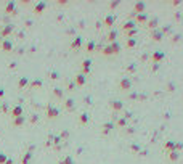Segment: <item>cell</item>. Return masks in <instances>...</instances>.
<instances>
[{
    "label": "cell",
    "mask_w": 183,
    "mask_h": 164,
    "mask_svg": "<svg viewBox=\"0 0 183 164\" xmlns=\"http://www.w3.org/2000/svg\"><path fill=\"white\" fill-rule=\"evenodd\" d=\"M132 85H133V81H132V77H129V76L122 77L121 81H119V84H117L119 90H122V92H129L132 89Z\"/></svg>",
    "instance_id": "6da1fadb"
},
{
    "label": "cell",
    "mask_w": 183,
    "mask_h": 164,
    "mask_svg": "<svg viewBox=\"0 0 183 164\" xmlns=\"http://www.w3.org/2000/svg\"><path fill=\"white\" fill-rule=\"evenodd\" d=\"M45 114H47L48 119H56L58 116H60V110H58L56 106H53L52 103H48L47 108H45Z\"/></svg>",
    "instance_id": "7a4b0ae2"
},
{
    "label": "cell",
    "mask_w": 183,
    "mask_h": 164,
    "mask_svg": "<svg viewBox=\"0 0 183 164\" xmlns=\"http://www.w3.org/2000/svg\"><path fill=\"white\" fill-rule=\"evenodd\" d=\"M162 60H166V52H162V50H154V52L151 53V63L161 65Z\"/></svg>",
    "instance_id": "3957f363"
},
{
    "label": "cell",
    "mask_w": 183,
    "mask_h": 164,
    "mask_svg": "<svg viewBox=\"0 0 183 164\" xmlns=\"http://www.w3.org/2000/svg\"><path fill=\"white\" fill-rule=\"evenodd\" d=\"M103 24L106 26V28L113 29V26L116 24V16H114V13H108L105 16V19H103Z\"/></svg>",
    "instance_id": "277c9868"
},
{
    "label": "cell",
    "mask_w": 183,
    "mask_h": 164,
    "mask_svg": "<svg viewBox=\"0 0 183 164\" xmlns=\"http://www.w3.org/2000/svg\"><path fill=\"white\" fill-rule=\"evenodd\" d=\"M114 127H116L114 121H108V122H105L101 126V134L103 135H108V134H111V132L114 130Z\"/></svg>",
    "instance_id": "5b68a950"
},
{
    "label": "cell",
    "mask_w": 183,
    "mask_h": 164,
    "mask_svg": "<svg viewBox=\"0 0 183 164\" xmlns=\"http://www.w3.org/2000/svg\"><path fill=\"white\" fill-rule=\"evenodd\" d=\"M15 31V26L13 24H7V26H3V28L0 29V37L2 39H8V36Z\"/></svg>",
    "instance_id": "8992f818"
},
{
    "label": "cell",
    "mask_w": 183,
    "mask_h": 164,
    "mask_svg": "<svg viewBox=\"0 0 183 164\" xmlns=\"http://www.w3.org/2000/svg\"><path fill=\"white\" fill-rule=\"evenodd\" d=\"M0 48H2V52H11L13 50L11 39H2V42H0Z\"/></svg>",
    "instance_id": "52a82bcc"
},
{
    "label": "cell",
    "mask_w": 183,
    "mask_h": 164,
    "mask_svg": "<svg viewBox=\"0 0 183 164\" xmlns=\"http://www.w3.org/2000/svg\"><path fill=\"white\" fill-rule=\"evenodd\" d=\"M133 13H137V15H140V13H145L146 11V3L145 2H141V0H138V2H135L133 5V10H132Z\"/></svg>",
    "instance_id": "ba28073f"
},
{
    "label": "cell",
    "mask_w": 183,
    "mask_h": 164,
    "mask_svg": "<svg viewBox=\"0 0 183 164\" xmlns=\"http://www.w3.org/2000/svg\"><path fill=\"white\" fill-rule=\"evenodd\" d=\"M5 13L7 15H16V3H15V0H10V2H7V5H5Z\"/></svg>",
    "instance_id": "9c48e42d"
},
{
    "label": "cell",
    "mask_w": 183,
    "mask_h": 164,
    "mask_svg": "<svg viewBox=\"0 0 183 164\" xmlns=\"http://www.w3.org/2000/svg\"><path fill=\"white\" fill-rule=\"evenodd\" d=\"M10 114H11V119L13 118H18V116H24V110L21 105H15V106L10 110Z\"/></svg>",
    "instance_id": "30bf717a"
},
{
    "label": "cell",
    "mask_w": 183,
    "mask_h": 164,
    "mask_svg": "<svg viewBox=\"0 0 183 164\" xmlns=\"http://www.w3.org/2000/svg\"><path fill=\"white\" fill-rule=\"evenodd\" d=\"M109 108L114 111V113H119V111L124 110V103L119 101V100H111V101H109Z\"/></svg>",
    "instance_id": "8fae6325"
},
{
    "label": "cell",
    "mask_w": 183,
    "mask_h": 164,
    "mask_svg": "<svg viewBox=\"0 0 183 164\" xmlns=\"http://www.w3.org/2000/svg\"><path fill=\"white\" fill-rule=\"evenodd\" d=\"M80 69H82V74H88L90 71H92V60H88V58H85L84 61H82V65H80Z\"/></svg>",
    "instance_id": "7c38bea8"
},
{
    "label": "cell",
    "mask_w": 183,
    "mask_h": 164,
    "mask_svg": "<svg viewBox=\"0 0 183 164\" xmlns=\"http://www.w3.org/2000/svg\"><path fill=\"white\" fill-rule=\"evenodd\" d=\"M146 26H148V29H149V31H156V29H159V18L158 16L149 18V19H148V23H146Z\"/></svg>",
    "instance_id": "4fadbf2b"
},
{
    "label": "cell",
    "mask_w": 183,
    "mask_h": 164,
    "mask_svg": "<svg viewBox=\"0 0 183 164\" xmlns=\"http://www.w3.org/2000/svg\"><path fill=\"white\" fill-rule=\"evenodd\" d=\"M122 29H124V32H127V31H132V29H137V23H135L133 19H127V21H124Z\"/></svg>",
    "instance_id": "5bb4252c"
},
{
    "label": "cell",
    "mask_w": 183,
    "mask_h": 164,
    "mask_svg": "<svg viewBox=\"0 0 183 164\" xmlns=\"http://www.w3.org/2000/svg\"><path fill=\"white\" fill-rule=\"evenodd\" d=\"M82 44H84V39H82L80 36L74 37L72 42H71V48H72V50H79V48L82 47Z\"/></svg>",
    "instance_id": "9a60e30c"
},
{
    "label": "cell",
    "mask_w": 183,
    "mask_h": 164,
    "mask_svg": "<svg viewBox=\"0 0 183 164\" xmlns=\"http://www.w3.org/2000/svg\"><path fill=\"white\" fill-rule=\"evenodd\" d=\"M85 82H87V76L85 74H77L76 77H74V84L76 85H79V87H82V85H85Z\"/></svg>",
    "instance_id": "2e32d148"
},
{
    "label": "cell",
    "mask_w": 183,
    "mask_h": 164,
    "mask_svg": "<svg viewBox=\"0 0 183 164\" xmlns=\"http://www.w3.org/2000/svg\"><path fill=\"white\" fill-rule=\"evenodd\" d=\"M116 39H117V31L113 28V29L108 31V34H106V40L109 42V44H113V42H116Z\"/></svg>",
    "instance_id": "e0dca14e"
},
{
    "label": "cell",
    "mask_w": 183,
    "mask_h": 164,
    "mask_svg": "<svg viewBox=\"0 0 183 164\" xmlns=\"http://www.w3.org/2000/svg\"><path fill=\"white\" fill-rule=\"evenodd\" d=\"M45 8H47V2H37V3L34 5V13H36V15H40V13H44Z\"/></svg>",
    "instance_id": "ac0fdd59"
},
{
    "label": "cell",
    "mask_w": 183,
    "mask_h": 164,
    "mask_svg": "<svg viewBox=\"0 0 183 164\" xmlns=\"http://www.w3.org/2000/svg\"><path fill=\"white\" fill-rule=\"evenodd\" d=\"M149 36H151V39H153L154 42H161V40L164 39V34L161 32L159 29H156V31H151V32H149Z\"/></svg>",
    "instance_id": "d6986e66"
},
{
    "label": "cell",
    "mask_w": 183,
    "mask_h": 164,
    "mask_svg": "<svg viewBox=\"0 0 183 164\" xmlns=\"http://www.w3.org/2000/svg\"><path fill=\"white\" fill-rule=\"evenodd\" d=\"M135 23H137V24H146L148 23V19H149V16H148L146 13H140V15H137V16H135Z\"/></svg>",
    "instance_id": "ffe728a7"
},
{
    "label": "cell",
    "mask_w": 183,
    "mask_h": 164,
    "mask_svg": "<svg viewBox=\"0 0 183 164\" xmlns=\"http://www.w3.org/2000/svg\"><path fill=\"white\" fill-rule=\"evenodd\" d=\"M24 122H26V116H18V118L11 119V126H15V127H19V126H23Z\"/></svg>",
    "instance_id": "44dd1931"
},
{
    "label": "cell",
    "mask_w": 183,
    "mask_h": 164,
    "mask_svg": "<svg viewBox=\"0 0 183 164\" xmlns=\"http://www.w3.org/2000/svg\"><path fill=\"white\" fill-rule=\"evenodd\" d=\"M114 119H116V127H119V129H125L127 127V119L124 118V116H122V118H116V116H114Z\"/></svg>",
    "instance_id": "7402d4cb"
},
{
    "label": "cell",
    "mask_w": 183,
    "mask_h": 164,
    "mask_svg": "<svg viewBox=\"0 0 183 164\" xmlns=\"http://www.w3.org/2000/svg\"><path fill=\"white\" fill-rule=\"evenodd\" d=\"M32 151H26L24 155L21 156V164H31V161H32Z\"/></svg>",
    "instance_id": "603a6c76"
},
{
    "label": "cell",
    "mask_w": 183,
    "mask_h": 164,
    "mask_svg": "<svg viewBox=\"0 0 183 164\" xmlns=\"http://www.w3.org/2000/svg\"><path fill=\"white\" fill-rule=\"evenodd\" d=\"M109 48H111V55H117L122 47H121V44L116 40V42H113V44H109Z\"/></svg>",
    "instance_id": "cb8c5ba5"
},
{
    "label": "cell",
    "mask_w": 183,
    "mask_h": 164,
    "mask_svg": "<svg viewBox=\"0 0 183 164\" xmlns=\"http://www.w3.org/2000/svg\"><path fill=\"white\" fill-rule=\"evenodd\" d=\"M159 31H161L164 36H170V34L174 32V26H172V24H166V26H162V28H159Z\"/></svg>",
    "instance_id": "d4e9b609"
},
{
    "label": "cell",
    "mask_w": 183,
    "mask_h": 164,
    "mask_svg": "<svg viewBox=\"0 0 183 164\" xmlns=\"http://www.w3.org/2000/svg\"><path fill=\"white\" fill-rule=\"evenodd\" d=\"M74 106H76V101H74L72 98H66V100H64V108H66L68 111H72Z\"/></svg>",
    "instance_id": "484cf974"
},
{
    "label": "cell",
    "mask_w": 183,
    "mask_h": 164,
    "mask_svg": "<svg viewBox=\"0 0 183 164\" xmlns=\"http://www.w3.org/2000/svg\"><path fill=\"white\" fill-rule=\"evenodd\" d=\"M29 77H19V81H18V87H19V89H24V87H29Z\"/></svg>",
    "instance_id": "4316f807"
},
{
    "label": "cell",
    "mask_w": 183,
    "mask_h": 164,
    "mask_svg": "<svg viewBox=\"0 0 183 164\" xmlns=\"http://www.w3.org/2000/svg\"><path fill=\"white\" fill-rule=\"evenodd\" d=\"M90 121V116H88V113H82L80 116H79V124H82V126H85L87 122Z\"/></svg>",
    "instance_id": "83f0119b"
},
{
    "label": "cell",
    "mask_w": 183,
    "mask_h": 164,
    "mask_svg": "<svg viewBox=\"0 0 183 164\" xmlns=\"http://www.w3.org/2000/svg\"><path fill=\"white\" fill-rule=\"evenodd\" d=\"M164 150H167V151H174V150H175V142L167 140L166 143H164Z\"/></svg>",
    "instance_id": "f1b7e54d"
},
{
    "label": "cell",
    "mask_w": 183,
    "mask_h": 164,
    "mask_svg": "<svg viewBox=\"0 0 183 164\" xmlns=\"http://www.w3.org/2000/svg\"><path fill=\"white\" fill-rule=\"evenodd\" d=\"M178 158H180V153L178 151H169V159L172 161V163H175V161H178Z\"/></svg>",
    "instance_id": "f546056e"
},
{
    "label": "cell",
    "mask_w": 183,
    "mask_h": 164,
    "mask_svg": "<svg viewBox=\"0 0 183 164\" xmlns=\"http://www.w3.org/2000/svg\"><path fill=\"white\" fill-rule=\"evenodd\" d=\"M42 79H34L32 82H29V89H36V87H42Z\"/></svg>",
    "instance_id": "4dcf8cb0"
},
{
    "label": "cell",
    "mask_w": 183,
    "mask_h": 164,
    "mask_svg": "<svg viewBox=\"0 0 183 164\" xmlns=\"http://www.w3.org/2000/svg\"><path fill=\"white\" fill-rule=\"evenodd\" d=\"M53 95H55V97H56V98H63V95H64V90H63V89H60V87H55V89H53Z\"/></svg>",
    "instance_id": "1f68e13d"
},
{
    "label": "cell",
    "mask_w": 183,
    "mask_h": 164,
    "mask_svg": "<svg viewBox=\"0 0 183 164\" xmlns=\"http://www.w3.org/2000/svg\"><path fill=\"white\" fill-rule=\"evenodd\" d=\"M60 164H74V159H72V156L71 155H66L63 159H61Z\"/></svg>",
    "instance_id": "d6a6232c"
},
{
    "label": "cell",
    "mask_w": 183,
    "mask_h": 164,
    "mask_svg": "<svg viewBox=\"0 0 183 164\" xmlns=\"http://www.w3.org/2000/svg\"><path fill=\"white\" fill-rule=\"evenodd\" d=\"M95 47H97L95 40H88V42H87V45H85V50H87V52H93Z\"/></svg>",
    "instance_id": "836d02e7"
},
{
    "label": "cell",
    "mask_w": 183,
    "mask_h": 164,
    "mask_svg": "<svg viewBox=\"0 0 183 164\" xmlns=\"http://www.w3.org/2000/svg\"><path fill=\"white\" fill-rule=\"evenodd\" d=\"M127 73H130V74H133L135 71H137V63H130V65H127Z\"/></svg>",
    "instance_id": "e575fe53"
},
{
    "label": "cell",
    "mask_w": 183,
    "mask_h": 164,
    "mask_svg": "<svg viewBox=\"0 0 183 164\" xmlns=\"http://www.w3.org/2000/svg\"><path fill=\"white\" fill-rule=\"evenodd\" d=\"M137 32H138V29H132V31H127L125 36H127V39H135Z\"/></svg>",
    "instance_id": "d590c367"
},
{
    "label": "cell",
    "mask_w": 183,
    "mask_h": 164,
    "mask_svg": "<svg viewBox=\"0 0 183 164\" xmlns=\"http://www.w3.org/2000/svg\"><path fill=\"white\" fill-rule=\"evenodd\" d=\"M140 150H141V147H140L138 143H130V151L132 153H140Z\"/></svg>",
    "instance_id": "8d00e7d4"
},
{
    "label": "cell",
    "mask_w": 183,
    "mask_h": 164,
    "mask_svg": "<svg viewBox=\"0 0 183 164\" xmlns=\"http://www.w3.org/2000/svg\"><path fill=\"white\" fill-rule=\"evenodd\" d=\"M137 45V39H127V48H133Z\"/></svg>",
    "instance_id": "74e56055"
},
{
    "label": "cell",
    "mask_w": 183,
    "mask_h": 164,
    "mask_svg": "<svg viewBox=\"0 0 183 164\" xmlns=\"http://www.w3.org/2000/svg\"><path fill=\"white\" fill-rule=\"evenodd\" d=\"M180 39H182V34H172L170 42L172 44H177V42H180Z\"/></svg>",
    "instance_id": "f35d334b"
},
{
    "label": "cell",
    "mask_w": 183,
    "mask_h": 164,
    "mask_svg": "<svg viewBox=\"0 0 183 164\" xmlns=\"http://www.w3.org/2000/svg\"><path fill=\"white\" fill-rule=\"evenodd\" d=\"M161 68V65H158V63H151V66H149V71L151 73H156V71Z\"/></svg>",
    "instance_id": "ab89813d"
},
{
    "label": "cell",
    "mask_w": 183,
    "mask_h": 164,
    "mask_svg": "<svg viewBox=\"0 0 183 164\" xmlns=\"http://www.w3.org/2000/svg\"><path fill=\"white\" fill-rule=\"evenodd\" d=\"M37 121H39V114H31V118H29V122H31V124H36Z\"/></svg>",
    "instance_id": "60d3db41"
},
{
    "label": "cell",
    "mask_w": 183,
    "mask_h": 164,
    "mask_svg": "<svg viewBox=\"0 0 183 164\" xmlns=\"http://www.w3.org/2000/svg\"><path fill=\"white\" fill-rule=\"evenodd\" d=\"M7 159H8V156L5 155V153H0V164H5Z\"/></svg>",
    "instance_id": "b9f144b4"
},
{
    "label": "cell",
    "mask_w": 183,
    "mask_h": 164,
    "mask_svg": "<svg viewBox=\"0 0 183 164\" xmlns=\"http://www.w3.org/2000/svg\"><path fill=\"white\" fill-rule=\"evenodd\" d=\"M68 137H69V132H68V130H63V132H61V135H60V138L61 140H66Z\"/></svg>",
    "instance_id": "7bdbcfd3"
},
{
    "label": "cell",
    "mask_w": 183,
    "mask_h": 164,
    "mask_svg": "<svg viewBox=\"0 0 183 164\" xmlns=\"http://www.w3.org/2000/svg\"><path fill=\"white\" fill-rule=\"evenodd\" d=\"M174 19H175V21H182V19H183V15H182V13L177 11V13L174 15Z\"/></svg>",
    "instance_id": "ee69618b"
},
{
    "label": "cell",
    "mask_w": 183,
    "mask_h": 164,
    "mask_svg": "<svg viewBox=\"0 0 183 164\" xmlns=\"http://www.w3.org/2000/svg\"><path fill=\"white\" fill-rule=\"evenodd\" d=\"M125 134H129V135H132V134H135V127H125Z\"/></svg>",
    "instance_id": "f6af8a7d"
},
{
    "label": "cell",
    "mask_w": 183,
    "mask_h": 164,
    "mask_svg": "<svg viewBox=\"0 0 183 164\" xmlns=\"http://www.w3.org/2000/svg\"><path fill=\"white\" fill-rule=\"evenodd\" d=\"M129 98L130 100H138V93H137V92H132V93H129Z\"/></svg>",
    "instance_id": "bcb514c9"
},
{
    "label": "cell",
    "mask_w": 183,
    "mask_h": 164,
    "mask_svg": "<svg viewBox=\"0 0 183 164\" xmlns=\"http://www.w3.org/2000/svg\"><path fill=\"white\" fill-rule=\"evenodd\" d=\"M166 89H167V92H174V89H175V84H172V82H170V84H167V87H166Z\"/></svg>",
    "instance_id": "7dc6e473"
},
{
    "label": "cell",
    "mask_w": 183,
    "mask_h": 164,
    "mask_svg": "<svg viewBox=\"0 0 183 164\" xmlns=\"http://www.w3.org/2000/svg\"><path fill=\"white\" fill-rule=\"evenodd\" d=\"M7 110H8V106H7V103L0 101V111H7Z\"/></svg>",
    "instance_id": "c3c4849f"
},
{
    "label": "cell",
    "mask_w": 183,
    "mask_h": 164,
    "mask_svg": "<svg viewBox=\"0 0 183 164\" xmlns=\"http://www.w3.org/2000/svg\"><path fill=\"white\" fill-rule=\"evenodd\" d=\"M119 3H121L119 0H116V2H111V3H109V8H116V7H119Z\"/></svg>",
    "instance_id": "681fc988"
},
{
    "label": "cell",
    "mask_w": 183,
    "mask_h": 164,
    "mask_svg": "<svg viewBox=\"0 0 183 164\" xmlns=\"http://www.w3.org/2000/svg\"><path fill=\"white\" fill-rule=\"evenodd\" d=\"M50 79H58V73H56V71L50 73Z\"/></svg>",
    "instance_id": "f907efd6"
},
{
    "label": "cell",
    "mask_w": 183,
    "mask_h": 164,
    "mask_svg": "<svg viewBox=\"0 0 183 164\" xmlns=\"http://www.w3.org/2000/svg\"><path fill=\"white\" fill-rule=\"evenodd\" d=\"M146 93H138V100H146Z\"/></svg>",
    "instance_id": "816d5d0a"
},
{
    "label": "cell",
    "mask_w": 183,
    "mask_h": 164,
    "mask_svg": "<svg viewBox=\"0 0 183 164\" xmlns=\"http://www.w3.org/2000/svg\"><path fill=\"white\" fill-rule=\"evenodd\" d=\"M74 87H76V84H74V82H69V84H68V90H72Z\"/></svg>",
    "instance_id": "f5cc1de1"
},
{
    "label": "cell",
    "mask_w": 183,
    "mask_h": 164,
    "mask_svg": "<svg viewBox=\"0 0 183 164\" xmlns=\"http://www.w3.org/2000/svg\"><path fill=\"white\" fill-rule=\"evenodd\" d=\"M124 118H125V119H130L132 118V113H130V111H127L125 114H124Z\"/></svg>",
    "instance_id": "db71d44e"
},
{
    "label": "cell",
    "mask_w": 183,
    "mask_h": 164,
    "mask_svg": "<svg viewBox=\"0 0 183 164\" xmlns=\"http://www.w3.org/2000/svg\"><path fill=\"white\" fill-rule=\"evenodd\" d=\"M3 97H5V90L3 89H0V98H3Z\"/></svg>",
    "instance_id": "11a10c76"
},
{
    "label": "cell",
    "mask_w": 183,
    "mask_h": 164,
    "mask_svg": "<svg viewBox=\"0 0 183 164\" xmlns=\"http://www.w3.org/2000/svg\"><path fill=\"white\" fill-rule=\"evenodd\" d=\"M0 42H2V37H0Z\"/></svg>",
    "instance_id": "9f6ffc18"
}]
</instances>
